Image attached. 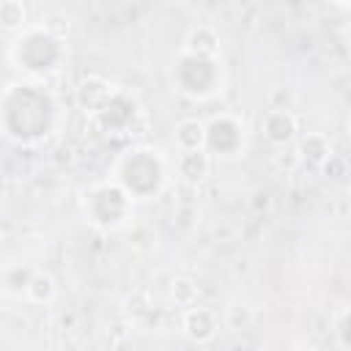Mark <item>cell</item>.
<instances>
[{"label": "cell", "instance_id": "5b68a950", "mask_svg": "<svg viewBox=\"0 0 351 351\" xmlns=\"http://www.w3.org/2000/svg\"><path fill=\"white\" fill-rule=\"evenodd\" d=\"M173 140L181 151H200L206 148V123L197 118H184L176 123Z\"/></svg>", "mask_w": 351, "mask_h": 351}, {"label": "cell", "instance_id": "3957f363", "mask_svg": "<svg viewBox=\"0 0 351 351\" xmlns=\"http://www.w3.org/2000/svg\"><path fill=\"white\" fill-rule=\"evenodd\" d=\"M184 49L195 58H214L219 49V36L211 25H195L184 38Z\"/></svg>", "mask_w": 351, "mask_h": 351}, {"label": "cell", "instance_id": "8992f818", "mask_svg": "<svg viewBox=\"0 0 351 351\" xmlns=\"http://www.w3.org/2000/svg\"><path fill=\"white\" fill-rule=\"evenodd\" d=\"M296 151H299V159L302 162H310V165H324V159L332 154V148H329V140L324 137V134H304L302 137V143L296 145Z\"/></svg>", "mask_w": 351, "mask_h": 351}, {"label": "cell", "instance_id": "ba28073f", "mask_svg": "<svg viewBox=\"0 0 351 351\" xmlns=\"http://www.w3.org/2000/svg\"><path fill=\"white\" fill-rule=\"evenodd\" d=\"M25 296L33 302V304H47L55 299V280L44 271H33L27 288H25Z\"/></svg>", "mask_w": 351, "mask_h": 351}, {"label": "cell", "instance_id": "7a4b0ae2", "mask_svg": "<svg viewBox=\"0 0 351 351\" xmlns=\"http://www.w3.org/2000/svg\"><path fill=\"white\" fill-rule=\"evenodd\" d=\"M263 137L271 143V145H291L296 140V132H299V123H296V115L291 110H269L263 115Z\"/></svg>", "mask_w": 351, "mask_h": 351}, {"label": "cell", "instance_id": "7c38bea8", "mask_svg": "<svg viewBox=\"0 0 351 351\" xmlns=\"http://www.w3.org/2000/svg\"><path fill=\"white\" fill-rule=\"evenodd\" d=\"M271 165H274L277 170H282V173H293V170L302 165L296 145H282V148H277L274 156H271Z\"/></svg>", "mask_w": 351, "mask_h": 351}, {"label": "cell", "instance_id": "30bf717a", "mask_svg": "<svg viewBox=\"0 0 351 351\" xmlns=\"http://www.w3.org/2000/svg\"><path fill=\"white\" fill-rule=\"evenodd\" d=\"M25 19H27V11L19 0H0V27L16 30V27H22Z\"/></svg>", "mask_w": 351, "mask_h": 351}, {"label": "cell", "instance_id": "6da1fadb", "mask_svg": "<svg viewBox=\"0 0 351 351\" xmlns=\"http://www.w3.org/2000/svg\"><path fill=\"white\" fill-rule=\"evenodd\" d=\"M181 326H184V335L192 343H211L217 337V332H219V318H217L214 310L200 307V304L197 307L192 304V307H186Z\"/></svg>", "mask_w": 351, "mask_h": 351}, {"label": "cell", "instance_id": "52a82bcc", "mask_svg": "<svg viewBox=\"0 0 351 351\" xmlns=\"http://www.w3.org/2000/svg\"><path fill=\"white\" fill-rule=\"evenodd\" d=\"M107 96H110V85H107L101 77H88V80H82L80 88H77V99H80L82 107H96V104H101Z\"/></svg>", "mask_w": 351, "mask_h": 351}, {"label": "cell", "instance_id": "4fadbf2b", "mask_svg": "<svg viewBox=\"0 0 351 351\" xmlns=\"http://www.w3.org/2000/svg\"><path fill=\"white\" fill-rule=\"evenodd\" d=\"M321 170H324V176H329V178H340V176L346 173V162H343L340 156H335V154H329V156L324 159V165H321Z\"/></svg>", "mask_w": 351, "mask_h": 351}, {"label": "cell", "instance_id": "9a60e30c", "mask_svg": "<svg viewBox=\"0 0 351 351\" xmlns=\"http://www.w3.org/2000/svg\"><path fill=\"white\" fill-rule=\"evenodd\" d=\"M293 351H318V348H313V346H299V348H293Z\"/></svg>", "mask_w": 351, "mask_h": 351}, {"label": "cell", "instance_id": "5bb4252c", "mask_svg": "<svg viewBox=\"0 0 351 351\" xmlns=\"http://www.w3.org/2000/svg\"><path fill=\"white\" fill-rule=\"evenodd\" d=\"M337 340H340V346H343V348L348 346V335H346V310L337 315Z\"/></svg>", "mask_w": 351, "mask_h": 351}, {"label": "cell", "instance_id": "9c48e42d", "mask_svg": "<svg viewBox=\"0 0 351 351\" xmlns=\"http://www.w3.org/2000/svg\"><path fill=\"white\" fill-rule=\"evenodd\" d=\"M170 299L178 307H192L197 302V285H195V280H189L184 274L173 277V282H170Z\"/></svg>", "mask_w": 351, "mask_h": 351}, {"label": "cell", "instance_id": "277c9868", "mask_svg": "<svg viewBox=\"0 0 351 351\" xmlns=\"http://www.w3.org/2000/svg\"><path fill=\"white\" fill-rule=\"evenodd\" d=\"M176 167H178V173L184 176V181L197 184V181H203V178L208 176V170H211V156H208L206 148H200V151H181Z\"/></svg>", "mask_w": 351, "mask_h": 351}, {"label": "cell", "instance_id": "8fae6325", "mask_svg": "<svg viewBox=\"0 0 351 351\" xmlns=\"http://www.w3.org/2000/svg\"><path fill=\"white\" fill-rule=\"evenodd\" d=\"M30 277H33V271L25 269V266H8V269L0 274V285H3L8 293H22V291L27 288Z\"/></svg>", "mask_w": 351, "mask_h": 351}]
</instances>
